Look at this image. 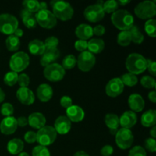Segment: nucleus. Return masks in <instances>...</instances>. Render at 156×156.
I'll list each match as a JSON object with an SVG mask.
<instances>
[{"instance_id": "1", "label": "nucleus", "mask_w": 156, "mask_h": 156, "mask_svg": "<svg viewBox=\"0 0 156 156\" xmlns=\"http://www.w3.org/2000/svg\"><path fill=\"white\" fill-rule=\"evenodd\" d=\"M111 21L120 30H129L134 25L133 16L124 9L117 10L111 15Z\"/></svg>"}, {"instance_id": "2", "label": "nucleus", "mask_w": 156, "mask_h": 156, "mask_svg": "<svg viewBox=\"0 0 156 156\" xmlns=\"http://www.w3.org/2000/svg\"><path fill=\"white\" fill-rule=\"evenodd\" d=\"M147 59L140 53H133L129 54L126 59V67L129 73L139 75L146 70Z\"/></svg>"}, {"instance_id": "3", "label": "nucleus", "mask_w": 156, "mask_h": 156, "mask_svg": "<svg viewBox=\"0 0 156 156\" xmlns=\"http://www.w3.org/2000/svg\"><path fill=\"white\" fill-rule=\"evenodd\" d=\"M53 9V14L56 19L61 21H69L74 15V10L69 2L60 0H54L50 2Z\"/></svg>"}, {"instance_id": "4", "label": "nucleus", "mask_w": 156, "mask_h": 156, "mask_svg": "<svg viewBox=\"0 0 156 156\" xmlns=\"http://www.w3.org/2000/svg\"><path fill=\"white\" fill-rule=\"evenodd\" d=\"M134 12L139 18L143 20L152 19L156 15L155 1H143L139 3L134 9Z\"/></svg>"}, {"instance_id": "5", "label": "nucleus", "mask_w": 156, "mask_h": 156, "mask_svg": "<svg viewBox=\"0 0 156 156\" xmlns=\"http://www.w3.org/2000/svg\"><path fill=\"white\" fill-rule=\"evenodd\" d=\"M30 63V57L24 52H17L13 54L9 61V66L15 73H20L25 69Z\"/></svg>"}, {"instance_id": "6", "label": "nucleus", "mask_w": 156, "mask_h": 156, "mask_svg": "<svg viewBox=\"0 0 156 156\" xmlns=\"http://www.w3.org/2000/svg\"><path fill=\"white\" fill-rule=\"evenodd\" d=\"M57 136V133L54 127L51 126H45L40 129L37 133V142L40 146H47L53 144Z\"/></svg>"}, {"instance_id": "7", "label": "nucleus", "mask_w": 156, "mask_h": 156, "mask_svg": "<svg viewBox=\"0 0 156 156\" xmlns=\"http://www.w3.org/2000/svg\"><path fill=\"white\" fill-rule=\"evenodd\" d=\"M18 27V21L10 14L0 15V32L5 34L12 35Z\"/></svg>"}, {"instance_id": "8", "label": "nucleus", "mask_w": 156, "mask_h": 156, "mask_svg": "<svg viewBox=\"0 0 156 156\" xmlns=\"http://www.w3.org/2000/svg\"><path fill=\"white\" fill-rule=\"evenodd\" d=\"M34 17L37 24H38L44 28H53L57 23V19L56 18V17L54 16L53 12L49 11L48 9L39 10L37 13H35Z\"/></svg>"}, {"instance_id": "9", "label": "nucleus", "mask_w": 156, "mask_h": 156, "mask_svg": "<svg viewBox=\"0 0 156 156\" xmlns=\"http://www.w3.org/2000/svg\"><path fill=\"white\" fill-rule=\"evenodd\" d=\"M66 71L61 65L58 63H51L44 68V77L47 80L53 82H59L65 76Z\"/></svg>"}, {"instance_id": "10", "label": "nucleus", "mask_w": 156, "mask_h": 156, "mask_svg": "<svg viewBox=\"0 0 156 156\" xmlns=\"http://www.w3.org/2000/svg\"><path fill=\"white\" fill-rule=\"evenodd\" d=\"M116 135V143L117 146L121 149H127L132 146L133 143L134 136L132 131L128 129H118Z\"/></svg>"}, {"instance_id": "11", "label": "nucleus", "mask_w": 156, "mask_h": 156, "mask_svg": "<svg viewBox=\"0 0 156 156\" xmlns=\"http://www.w3.org/2000/svg\"><path fill=\"white\" fill-rule=\"evenodd\" d=\"M77 62L79 69L82 72H88L94 67L96 62V58L94 54L89 51L82 52L79 55L77 59Z\"/></svg>"}, {"instance_id": "12", "label": "nucleus", "mask_w": 156, "mask_h": 156, "mask_svg": "<svg viewBox=\"0 0 156 156\" xmlns=\"http://www.w3.org/2000/svg\"><path fill=\"white\" fill-rule=\"evenodd\" d=\"M105 12L101 6L97 4L88 6L84 11V16L85 19L90 22H98L105 17Z\"/></svg>"}, {"instance_id": "13", "label": "nucleus", "mask_w": 156, "mask_h": 156, "mask_svg": "<svg viewBox=\"0 0 156 156\" xmlns=\"http://www.w3.org/2000/svg\"><path fill=\"white\" fill-rule=\"evenodd\" d=\"M124 89V85L120 78L111 79L105 87V92L109 97L116 98L121 94Z\"/></svg>"}, {"instance_id": "14", "label": "nucleus", "mask_w": 156, "mask_h": 156, "mask_svg": "<svg viewBox=\"0 0 156 156\" xmlns=\"http://www.w3.org/2000/svg\"><path fill=\"white\" fill-rule=\"evenodd\" d=\"M17 128H18L17 119L12 116L5 117L0 123V131L5 135L13 134L17 130Z\"/></svg>"}, {"instance_id": "15", "label": "nucleus", "mask_w": 156, "mask_h": 156, "mask_svg": "<svg viewBox=\"0 0 156 156\" xmlns=\"http://www.w3.org/2000/svg\"><path fill=\"white\" fill-rule=\"evenodd\" d=\"M59 53L57 47L56 48H46L45 51L41 56V59L40 62L42 66L46 67L47 66L53 63V61L56 60L59 58Z\"/></svg>"}, {"instance_id": "16", "label": "nucleus", "mask_w": 156, "mask_h": 156, "mask_svg": "<svg viewBox=\"0 0 156 156\" xmlns=\"http://www.w3.org/2000/svg\"><path fill=\"white\" fill-rule=\"evenodd\" d=\"M54 129L60 135L67 134L71 129V121L66 116H59L55 121Z\"/></svg>"}, {"instance_id": "17", "label": "nucleus", "mask_w": 156, "mask_h": 156, "mask_svg": "<svg viewBox=\"0 0 156 156\" xmlns=\"http://www.w3.org/2000/svg\"><path fill=\"white\" fill-rule=\"evenodd\" d=\"M16 96L22 105H30L34 102V94L28 88H20L17 91Z\"/></svg>"}, {"instance_id": "18", "label": "nucleus", "mask_w": 156, "mask_h": 156, "mask_svg": "<svg viewBox=\"0 0 156 156\" xmlns=\"http://www.w3.org/2000/svg\"><path fill=\"white\" fill-rule=\"evenodd\" d=\"M119 119H120V125L123 129H129L135 126L137 122L136 114L131 111L123 113Z\"/></svg>"}, {"instance_id": "19", "label": "nucleus", "mask_w": 156, "mask_h": 156, "mask_svg": "<svg viewBox=\"0 0 156 156\" xmlns=\"http://www.w3.org/2000/svg\"><path fill=\"white\" fill-rule=\"evenodd\" d=\"M66 117L71 122L79 123L85 117V112L81 107L77 105H72L66 109Z\"/></svg>"}, {"instance_id": "20", "label": "nucleus", "mask_w": 156, "mask_h": 156, "mask_svg": "<svg viewBox=\"0 0 156 156\" xmlns=\"http://www.w3.org/2000/svg\"><path fill=\"white\" fill-rule=\"evenodd\" d=\"M129 108L133 112H141L145 108V101L139 94H132L128 99Z\"/></svg>"}, {"instance_id": "21", "label": "nucleus", "mask_w": 156, "mask_h": 156, "mask_svg": "<svg viewBox=\"0 0 156 156\" xmlns=\"http://www.w3.org/2000/svg\"><path fill=\"white\" fill-rule=\"evenodd\" d=\"M53 88L48 84H41L37 89V96L42 102L49 101L53 97Z\"/></svg>"}, {"instance_id": "22", "label": "nucleus", "mask_w": 156, "mask_h": 156, "mask_svg": "<svg viewBox=\"0 0 156 156\" xmlns=\"http://www.w3.org/2000/svg\"><path fill=\"white\" fill-rule=\"evenodd\" d=\"M27 120H28V124L31 127L38 129V130L45 126L46 122H47L44 114L39 112H35L30 114L28 117Z\"/></svg>"}, {"instance_id": "23", "label": "nucleus", "mask_w": 156, "mask_h": 156, "mask_svg": "<svg viewBox=\"0 0 156 156\" xmlns=\"http://www.w3.org/2000/svg\"><path fill=\"white\" fill-rule=\"evenodd\" d=\"M76 35L79 40L87 41L93 36V28L87 24H81L76 28Z\"/></svg>"}, {"instance_id": "24", "label": "nucleus", "mask_w": 156, "mask_h": 156, "mask_svg": "<svg viewBox=\"0 0 156 156\" xmlns=\"http://www.w3.org/2000/svg\"><path fill=\"white\" fill-rule=\"evenodd\" d=\"M105 122L111 133L115 135L118 131L119 126H120V119L118 116L114 114H108L105 116Z\"/></svg>"}, {"instance_id": "25", "label": "nucleus", "mask_w": 156, "mask_h": 156, "mask_svg": "<svg viewBox=\"0 0 156 156\" xmlns=\"http://www.w3.org/2000/svg\"><path fill=\"white\" fill-rule=\"evenodd\" d=\"M105 47V42L100 38H92L88 42V50L92 54L101 53Z\"/></svg>"}, {"instance_id": "26", "label": "nucleus", "mask_w": 156, "mask_h": 156, "mask_svg": "<svg viewBox=\"0 0 156 156\" xmlns=\"http://www.w3.org/2000/svg\"><path fill=\"white\" fill-rule=\"evenodd\" d=\"M45 45L44 42L38 39H34L28 44V50L31 54L34 56H42L45 51Z\"/></svg>"}, {"instance_id": "27", "label": "nucleus", "mask_w": 156, "mask_h": 156, "mask_svg": "<svg viewBox=\"0 0 156 156\" xmlns=\"http://www.w3.org/2000/svg\"><path fill=\"white\" fill-rule=\"evenodd\" d=\"M7 149L8 152L12 155H18L24 149V143L20 139H12L8 143Z\"/></svg>"}, {"instance_id": "28", "label": "nucleus", "mask_w": 156, "mask_h": 156, "mask_svg": "<svg viewBox=\"0 0 156 156\" xmlns=\"http://www.w3.org/2000/svg\"><path fill=\"white\" fill-rule=\"evenodd\" d=\"M141 123L146 127H152L156 123V111L155 110H149L142 115Z\"/></svg>"}, {"instance_id": "29", "label": "nucleus", "mask_w": 156, "mask_h": 156, "mask_svg": "<svg viewBox=\"0 0 156 156\" xmlns=\"http://www.w3.org/2000/svg\"><path fill=\"white\" fill-rule=\"evenodd\" d=\"M21 17L22 18V21L26 27L29 29H33L36 27L37 21L34 14L27 12L23 9L21 12Z\"/></svg>"}, {"instance_id": "30", "label": "nucleus", "mask_w": 156, "mask_h": 156, "mask_svg": "<svg viewBox=\"0 0 156 156\" xmlns=\"http://www.w3.org/2000/svg\"><path fill=\"white\" fill-rule=\"evenodd\" d=\"M20 40L19 38L15 37L14 34L9 35L5 41V45L8 50L10 52H15L20 47Z\"/></svg>"}, {"instance_id": "31", "label": "nucleus", "mask_w": 156, "mask_h": 156, "mask_svg": "<svg viewBox=\"0 0 156 156\" xmlns=\"http://www.w3.org/2000/svg\"><path fill=\"white\" fill-rule=\"evenodd\" d=\"M131 36V41L136 44H141L144 41V35L140 31V28L137 26L133 25L129 30Z\"/></svg>"}, {"instance_id": "32", "label": "nucleus", "mask_w": 156, "mask_h": 156, "mask_svg": "<svg viewBox=\"0 0 156 156\" xmlns=\"http://www.w3.org/2000/svg\"><path fill=\"white\" fill-rule=\"evenodd\" d=\"M132 42L131 41L130 33L129 30H123L120 31L117 35V44L122 47H126L129 45L130 43Z\"/></svg>"}, {"instance_id": "33", "label": "nucleus", "mask_w": 156, "mask_h": 156, "mask_svg": "<svg viewBox=\"0 0 156 156\" xmlns=\"http://www.w3.org/2000/svg\"><path fill=\"white\" fill-rule=\"evenodd\" d=\"M121 82H123V85H126L128 87H133L138 82V79H137L136 75L132 74V73H126L123 75L121 78H120Z\"/></svg>"}, {"instance_id": "34", "label": "nucleus", "mask_w": 156, "mask_h": 156, "mask_svg": "<svg viewBox=\"0 0 156 156\" xmlns=\"http://www.w3.org/2000/svg\"><path fill=\"white\" fill-rule=\"evenodd\" d=\"M22 5L24 10L30 13H37L39 11V2L37 0H25Z\"/></svg>"}, {"instance_id": "35", "label": "nucleus", "mask_w": 156, "mask_h": 156, "mask_svg": "<svg viewBox=\"0 0 156 156\" xmlns=\"http://www.w3.org/2000/svg\"><path fill=\"white\" fill-rule=\"evenodd\" d=\"M77 62V59H76V56L74 55L69 54L66 56H65L62 60V66L64 69H72L74 68Z\"/></svg>"}, {"instance_id": "36", "label": "nucleus", "mask_w": 156, "mask_h": 156, "mask_svg": "<svg viewBox=\"0 0 156 156\" xmlns=\"http://www.w3.org/2000/svg\"><path fill=\"white\" fill-rule=\"evenodd\" d=\"M145 30L146 34L151 37H155L156 36V21L153 18L148 20L145 24Z\"/></svg>"}, {"instance_id": "37", "label": "nucleus", "mask_w": 156, "mask_h": 156, "mask_svg": "<svg viewBox=\"0 0 156 156\" xmlns=\"http://www.w3.org/2000/svg\"><path fill=\"white\" fill-rule=\"evenodd\" d=\"M118 6V2L117 1H115V0H110V1L104 2L102 9H103L105 13L113 14L117 11Z\"/></svg>"}, {"instance_id": "38", "label": "nucleus", "mask_w": 156, "mask_h": 156, "mask_svg": "<svg viewBox=\"0 0 156 156\" xmlns=\"http://www.w3.org/2000/svg\"><path fill=\"white\" fill-rule=\"evenodd\" d=\"M18 75L13 71L8 72L4 76V82L9 86H13L18 82Z\"/></svg>"}, {"instance_id": "39", "label": "nucleus", "mask_w": 156, "mask_h": 156, "mask_svg": "<svg viewBox=\"0 0 156 156\" xmlns=\"http://www.w3.org/2000/svg\"><path fill=\"white\" fill-rule=\"evenodd\" d=\"M32 156H50V152L47 147L39 145L33 149Z\"/></svg>"}, {"instance_id": "40", "label": "nucleus", "mask_w": 156, "mask_h": 156, "mask_svg": "<svg viewBox=\"0 0 156 156\" xmlns=\"http://www.w3.org/2000/svg\"><path fill=\"white\" fill-rule=\"evenodd\" d=\"M140 83L146 88H155V80L154 78L149 76H145L140 80Z\"/></svg>"}, {"instance_id": "41", "label": "nucleus", "mask_w": 156, "mask_h": 156, "mask_svg": "<svg viewBox=\"0 0 156 156\" xmlns=\"http://www.w3.org/2000/svg\"><path fill=\"white\" fill-rule=\"evenodd\" d=\"M14 113V108L12 104L4 103L1 107V114L5 117H11Z\"/></svg>"}, {"instance_id": "42", "label": "nucleus", "mask_w": 156, "mask_h": 156, "mask_svg": "<svg viewBox=\"0 0 156 156\" xmlns=\"http://www.w3.org/2000/svg\"><path fill=\"white\" fill-rule=\"evenodd\" d=\"M128 156H147L146 150L140 146H136L130 149Z\"/></svg>"}, {"instance_id": "43", "label": "nucleus", "mask_w": 156, "mask_h": 156, "mask_svg": "<svg viewBox=\"0 0 156 156\" xmlns=\"http://www.w3.org/2000/svg\"><path fill=\"white\" fill-rule=\"evenodd\" d=\"M44 44L46 48H56L59 44V40L54 36L49 37L44 41Z\"/></svg>"}, {"instance_id": "44", "label": "nucleus", "mask_w": 156, "mask_h": 156, "mask_svg": "<svg viewBox=\"0 0 156 156\" xmlns=\"http://www.w3.org/2000/svg\"><path fill=\"white\" fill-rule=\"evenodd\" d=\"M18 83L19 84L21 88H27L30 84V78L25 73H21L18 76Z\"/></svg>"}, {"instance_id": "45", "label": "nucleus", "mask_w": 156, "mask_h": 156, "mask_svg": "<svg viewBox=\"0 0 156 156\" xmlns=\"http://www.w3.org/2000/svg\"><path fill=\"white\" fill-rule=\"evenodd\" d=\"M145 147L149 152H155L156 151V142L155 139L153 138H148L145 140Z\"/></svg>"}, {"instance_id": "46", "label": "nucleus", "mask_w": 156, "mask_h": 156, "mask_svg": "<svg viewBox=\"0 0 156 156\" xmlns=\"http://www.w3.org/2000/svg\"><path fill=\"white\" fill-rule=\"evenodd\" d=\"M75 48L77 51L81 52V53L86 51V50L88 49V42L86 41H82V40L76 41L75 43Z\"/></svg>"}, {"instance_id": "47", "label": "nucleus", "mask_w": 156, "mask_h": 156, "mask_svg": "<svg viewBox=\"0 0 156 156\" xmlns=\"http://www.w3.org/2000/svg\"><path fill=\"white\" fill-rule=\"evenodd\" d=\"M24 140L30 144L35 143L37 142V133L33 131H28L24 135Z\"/></svg>"}, {"instance_id": "48", "label": "nucleus", "mask_w": 156, "mask_h": 156, "mask_svg": "<svg viewBox=\"0 0 156 156\" xmlns=\"http://www.w3.org/2000/svg\"><path fill=\"white\" fill-rule=\"evenodd\" d=\"M60 105L62 108L68 109L73 105V100L69 96H62L60 99Z\"/></svg>"}, {"instance_id": "49", "label": "nucleus", "mask_w": 156, "mask_h": 156, "mask_svg": "<svg viewBox=\"0 0 156 156\" xmlns=\"http://www.w3.org/2000/svg\"><path fill=\"white\" fill-rule=\"evenodd\" d=\"M146 69L150 73L151 75L153 76H156V63L155 61L152 59H147V66H146Z\"/></svg>"}, {"instance_id": "50", "label": "nucleus", "mask_w": 156, "mask_h": 156, "mask_svg": "<svg viewBox=\"0 0 156 156\" xmlns=\"http://www.w3.org/2000/svg\"><path fill=\"white\" fill-rule=\"evenodd\" d=\"M113 152H114V149L110 145H106L101 149V154L102 156H111Z\"/></svg>"}, {"instance_id": "51", "label": "nucleus", "mask_w": 156, "mask_h": 156, "mask_svg": "<svg viewBox=\"0 0 156 156\" xmlns=\"http://www.w3.org/2000/svg\"><path fill=\"white\" fill-rule=\"evenodd\" d=\"M105 33V27L101 24L96 25L93 28V34H95L96 36H102Z\"/></svg>"}, {"instance_id": "52", "label": "nucleus", "mask_w": 156, "mask_h": 156, "mask_svg": "<svg viewBox=\"0 0 156 156\" xmlns=\"http://www.w3.org/2000/svg\"><path fill=\"white\" fill-rule=\"evenodd\" d=\"M17 123H18V126L24 127V126H26L28 124V120H27V117H20L17 119Z\"/></svg>"}, {"instance_id": "53", "label": "nucleus", "mask_w": 156, "mask_h": 156, "mask_svg": "<svg viewBox=\"0 0 156 156\" xmlns=\"http://www.w3.org/2000/svg\"><path fill=\"white\" fill-rule=\"evenodd\" d=\"M149 99L152 102V103H155L156 102V92L155 91H152L149 93L148 94Z\"/></svg>"}, {"instance_id": "54", "label": "nucleus", "mask_w": 156, "mask_h": 156, "mask_svg": "<svg viewBox=\"0 0 156 156\" xmlns=\"http://www.w3.org/2000/svg\"><path fill=\"white\" fill-rule=\"evenodd\" d=\"M23 34H24V31H23L21 28H18V27L16 29V30L14 32V35L18 38L21 37L23 36Z\"/></svg>"}, {"instance_id": "55", "label": "nucleus", "mask_w": 156, "mask_h": 156, "mask_svg": "<svg viewBox=\"0 0 156 156\" xmlns=\"http://www.w3.org/2000/svg\"><path fill=\"white\" fill-rule=\"evenodd\" d=\"M46 9H47V3L44 2H39V10H46Z\"/></svg>"}, {"instance_id": "56", "label": "nucleus", "mask_w": 156, "mask_h": 156, "mask_svg": "<svg viewBox=\"0 0 156 156\" xmlns=\"http://www.w3.org/2000/svg\"><path fill=\"white\" fill-rule=\"evenodd\" d=\"M150 135H151V136H152V138L155 139V137H156V127H155V126H152V129H151Z\"/></svg>"}, {"instance_id": "57", "label": "nucleus", "mask_w": 156, "mask_h": 156, "mask_svg": "<svg viewBox=\"0 0 156 156\" xmlns=\"http://www.w3.org/2000/svg\"><path fill=\"white\" fill-rule=\"evenodd\" d=\"M73 156H89V155L84 151H79V152H76Z\"/></svg>"}, {"instance_id": "58", "label": "nucleus", "mask_w": 156, "mask_h": 156, "mask_svg": "<svg viewBox=\"0 0 156 156\" xmlns=\"http://www.w3.org/2000/svg\"><path fill=\"white\" fill-rule=\"evenodd\" d=\"M117 2H118V5H120L122 6H124L126 5L129 4V3L130 2V1H129V0H120V1H118Z\"/></svg>"}, {"instance_id": "59", "label": "nucleus", "mask_w": 156, "mask_h": 156, "mask_svg": "<svg viewBox=\"0 0 156 156\" xmlns=\"http://www.w3.org/2000/svg\"><path fill=\"white\" fill-rule=\"evenodd\" d=\"M5 92L3 91V90L1 88H0V103H2V102L4 101L5 99Z\"/></svg>"}, {"instance_id": "60", "label": "nucleus", "mask_w": 156, "mask_h": 156, "mask_svg": "<svg viewBox=\"0 0 156 156\" xmlns=\"http://www.w3.org/2000/svg\"><path fill=\"white\" fill-rule=\"evenodd\" d=\"M18 156H30L27 152H21V153L18 154Z\"/></svg>"}]
</instances>
